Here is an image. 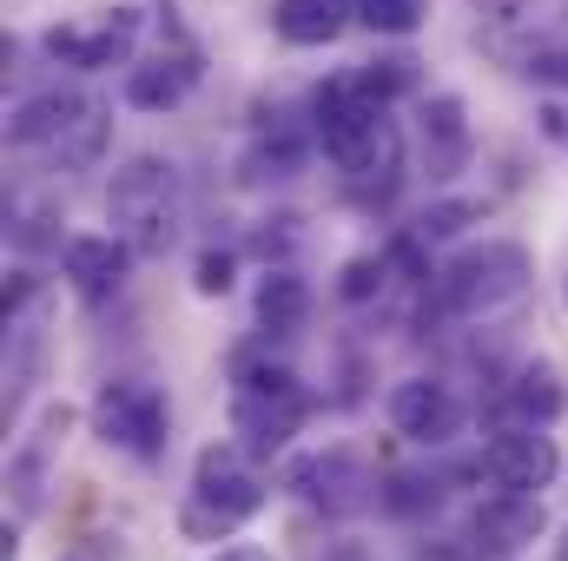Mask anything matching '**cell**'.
Returning <instances> with one entry per match:
<instances>
[{
  "instance_id": "obj_1",
  "label": "cell",
  "mask_w": 568,
  "mask_h": 561,
  "mask_svg": "<svg viewBox=\"0 0 568 561\" xmlns=\"http://www.w3.org/2000/svg\"><path fill=\"white\" fill-rule=\"evenodd\" d=\"M317 140H324V159L371 198H390V185H397V172H404V133H397V120L371 100V93H357V80H337V86H324L317 93Z\"/></svg>"
},
{
  "instance_id": "obj_2",
  "label": "cell",
  "mask_w": 568,
  "mask_h": 561,
  "mask_svg": "<svg viewBox=\"0 0 568 561\" xmlns=\"http://www.w3.org/2000/svg\"><path fill=\"white\" fill-rule=\"evenodd\" d=\"M311 417V397L297 384L291 364H239V384H232V436L245 456H278L284 442L304 429Z\"/></svg>"
},
{
  "instance_id": "obj_3",
  "label": "cell",
  "mask_w": 568,
  "mask_h": 561,
  "mask_svg": "<svg viewBox=\"0 0 568 561\" xmlns=\"http://www.w3.org/2000/svg\"><path fill=\"white\" fill-rule=\"evenodd\" d=\"M258 509H265V482L245 469V456L239 449H205L199 469H192L179 529H185V542H232Z\"/></svg>"
},
{
  "instance_id": "obj_4",
  "label": "cell",
  "mask_w": 568,
  "mask_h": 561,
  "mask_svg": "<svg viewBox=\"0 0 568 561\" xmlns=\"http://www.w3.org/2000/svg\"><path fill=\"white\" fill-rule=\"evenodd\" d=\"M106 218L140 258H159L179 238V172L165 159H152V152L126 159L113 172V185H106Z\"/></svg>"
},
{
  "instance_id": "obj_5",
  "label": "cell",
  "mask_w": 568,
  "mask_h": 561,
  "mask_svg": "<svg viewBox=\"0 0 568 561\" xmlns=\"http://www.w3.org/2000/svg\"><path fill=\"white\" fill-rule=\"evenodd\" d=\"M13 145L20 152H40L47 165H93L100 145H106V113L87 100V93H33L20 113H13Z\"/></svg>"
},
{
  "instance_id": "obj_6",
  "label": "cell",
  "mask_w": 568,
  "mask_h": 561,
  "mask_svg": "<svg viewBox=\"0 0 568 561\" xmlns=\"http://www.w3.org/2000/svg\"><path fill=\"white\" fill-rule=\"evenodd\" d=\"M529 278H536L529 272V252L489 238V245H469V252L449 258V272L436 278V297H443L449 317H496V310L523 304Z\"/></svg>"
},
{
  "instance_id": "obj_7",
  "label": "cell",
  "mask_w": 568,
  "mask_h": 561,
  "mask_svg": "<svg viewBox=\"0 0 568 561\" xmlns=\"http://www.w3.org/2000/svg\"><path fill=\"white\" fill-rule=\"evenodd\" d=\"M87 417H93V436L106 449H120L133 462H152L165 449V397L145 377H106L93 390V410Z\"/></svg>"
},
{
  "instance_id": "obj_8",
  "label": "cell",
  "mask_w": 568,
  "mask_h": 561,
  "mask_svg": "<svg viewBox=\"0 0 568 561\" xmlns=\"http://www.w3.org/2000/svg\"><path fill=\"white\" fill-rule=\"evenodd\" d=\"M140 27H145L140 7H100V13H87V20L47 27L40 47H47V60H60V67L100 73V67H120V60L140 47Z\"/></svg>"
},
{
  "instance_id": "obj_9",
  "label": "cell",
  "mask_w": 568,
  "mask_h": 561,
  "mask_svg": "<svg viewBox=\"0 0 568 561\" xmlns=\"http://www.w3.org/2000/svg\"><path fill=\"white\" fill-rule=\"evenodd\" d=\"M562 456H556V436H542L536 422H516L503 429L489 449H483V476L503 489V496H542L556 482Z\"/></svg>"
},
{
  "instance_id": "obj_10",
  "label": "cell",
  "mask_w": 568,
  "mask_h": 561,
  "mask_svg": "<svg viewBox=\"0 0 568 561\" xmlns=\"http://www.w3.org/2000/svg\"><path fill=\"white\" fill-rule=\"evenodd\" d=\"M384 410H390V429L410 436V442H449V436L463 429V404H456V390L436 384V377H404V384L390 390Z\"/></svg>"
},
{
  "instance_id": "obj_11",
  "label": "cell",
  "mask_w": 568,
  "mask_h": 561,
  "mask_svg": "<svg viewBox=\"0 0 568 561\" xmlns=\"http://www.w3.org/2000/svg\"><path fill=\"white\" fill-rule=\"evenodd\" d=\"M297 489H304V502H317L324 516H357L377 482H371V469H364L357 456L331 449V456H317V462L297 469Z\"/></svg>"
},
{
  "instance_id": "obj_12",
  "label": "cell",
  "mask_w": 568,
  "mask_h": 561,
  "mask_svg": "<svg viewBox=\"0 0 568 561\" xmlns=\"http://www.w3.org/2000/svg\"><path fill=\"white\" fill-rule=\"evenodd\" d=\"M542 522H549V516H542V496H503V489H496V496L469 516V536H476L489 555H516V549H529V542L542 536Z\"/></svg>"
},
{
  "instance_id": "obj_13",
  "label": "cell",
  "mask_w": 568,
  "mask_h": 561,
  "mask_svg": "<svg viewBox=\"0 0 568 561\" xmlns=\"http://www.w3.org/2000/svg\"><path fill=\"white\" fill-rule=\"evenodd\" d=\"M133 258H140V252H133V245L113 232V238H73L60 265H67V284H73L87 304H100V297H113V290L126 284Z\"/></svg>"
},
{
  "instance_id": "obj_14",
  "label": "cell",
  "mask_w": 568,
  "mask_h": 561,
  "mask_svg": "<svg viewBox=\"0 0 568 561\" xmlns=\"http://www.w3.org/2000/svg\"><path fill=\"white\" fill-rule=\"evenodd\" d=\"M192 86H199V60H192V53H159V60H145V67L126 73V106H140V113H172Z\"/></svg>"
},
{
  "instance_id": "obj_15",
  "label": "cell",
  "mask_w": 568,
  "mask_h": 561,
  "mask_svg": "<svg viewBox=\"0 0 568 561\" xmlns=\"http://www.w3.org/2000/svg\"><path fill=\"white\" fill-rule=\"evenodd\" d=\"M351 20H357V0H278L272 7L284 47H331Z\"/></svg>"
},
{
  "instance_id": "obj_16",
  "label": "cell",
  "mask_w": 568,
  "mask_h": 561,
  "mask_svg": "<svg viewBox=\"0 0 568 561\" xmlns=\"http://www.w3.org/2000/svg\"><path fill=\"white\" fill-rule=\"evenodd\" d=\"M424 159H429V178H456L463 159H469V120H463L456 93L424 100Z\"/></svg>"
},
{
  "instance_id": "obj_17",
  "label": "cell",
  "mask_w": 568,
  "mask_h": 561,
  "mask_svg": "<svg viewBox=\"0 0 568 561\" xmlns=\"http://www.w3.org/2000/svg\"><path fill=\"white\" fill-rule=\"evenodd\" d=\"M67 436V404H53L40 429L27 436V449L13 456V469H7V482H13V496H20V509H40V482H47V456H53V442Z\"/></svg>"
},
{
  "instance_id": "obj_18",
  "label": "cell",
  "mask_w": 568,
  "mask_h": 561,
  "mask_svg": "<svg viewBox=\"0 0 568 561\" xmlns=\"http://www.w3.org/2000/svg\"><path fill=\"white\" fill-rule=\"evenodd\" d=\"M252 304H258V324L265 330H297L304 310H311V284L297 278V272H265Z\"/></svg>"
},
{
  "instance_id": "obj_19",
  "label": "cell",
  "mask_w": 568,
  "mask_h": 561,
  "mask_svg": "<svg viewBox=\"0 0 568 561\" xmlns=\"http://www.w3.org/2000/svg\"><path fill=\"white\" fill-rule=\"evenodd\" d=\"M509 410H516V422L549 429L556 410H562V384H556V370H549V364H523L516 384H509Z\"/></svg>"
},
{
  "instance_id": "obj_20",
  "label": "cell",
  "mask_w": 568,
  "mask_h": 561,
  "mask_svg": "<svg viewBox=\"0 0 568 561\" xmlns=\"http://www.w3.org/2000/svg\"><path fill=\"white\" fill-rule=\"evenodd\" d=\"M351 80H357V93H371L377 106H390V100H404V93H417V60H404V53H390V60H371V67H357Z\"/></svg>"
},
{
  "instance_id": "obj_21",
  "label": "cell",
  "mask_w": 568,
  "mask_h": 561,
  "mask_svg": "<svg viewBox=\"0 0 568 561\" xmlns=\"http://www.w3.org/2000/svg\"><path fill=\"white\" fill-rule=\"evenodd\" d=\"M429 13V0H357V20L371 33H417Z\"/></svg>"
},
{
  "instance_id": "obj_22",
  "label": "cell",
  "mask_w": 568,
  "mask_h": 561,
  "mask_svg": "<svg viewBox=\"0 0 568 561\" xmlns=\"http://www.w3.org/2000/svg\"><path fill=\"white\" fill-rule=\"evenodd\" d=\"M384 278H390V258H351L344 278H337V297H344V304H364V297L384 290Z\"/></svg>"
},
{
  "instance_id": "obj_23",
  "label": "cell",
  "mask_w": 568,
  "mask_h": 561,
  "mask_svg": "<svg viewBox=\"0 0 568 561\" xmlns=\"http://www.w3.org/2000/svg\"><path fill=\"white\" fill-rule=\"evenodd\" d=\"M192 284H199V297H225V290H232V258H225V252H205L199 272H192Z\"/></svg>"
},
{
  "instance_id": "obj_24",
  "label": "cell",
  "mask_w": 568,
  "mask_h": 561,
  "mask_svg": "<svg viewBox=\"0 0 568 561\" xmlns=\"http://www.w3.org/2000/svg\"><path fill=\"white\" fill-rule=\"evenodd\" d=\"M463 218H476V205H429L424 225H417V238H449Z\"/></svg>"
},
{
  "instance_id": "obj_25",
  "label": "cell",
  "mask_w": 568,
  "mask_h": 561,
  "mask_svg": "<svg viewBox=\"0 0 568 561\" xmlns=\"http://www.w3.org/2000/svg\"><path fill=\"white\" fill-rule=\"evenodd\" d=\"M60 561H120V555H113V542H100V536H87V542H73V549H67Z\"/></svg>"
},
{
  "instance_id": "obj_26",
  "label": "cell",
  "mask_w": 568,
  "mask_h": 561,
  "mask_svg": "<svg viewBox=\"0 0 568 561\" xmlns=\"http://www.w3.org/2000/svg\"><path fill=\"white\" fill-rule=\"evenodd\" d=\"M219 561H272V555H265V549H225Z\"/></svg>"
},
{
  "instance_id": "obj_27",
  "label": "cell",
  "mask_w": 568,
  "mask_h": 561,
  "mask_svg": "<svg viewBox=\"0 0 568 561\" xmlns=\"http://www.w3.org/2000/svg\"><path fill=\"white\" fill-rule=\"evenodd\" d=\"M556 73H562V80H568V53H562V60H556Z\"/></svg>"
},
{
  "instance_id": "obj_28",
  "label": "cell",
  "mask_w": 568,
  "mask_h": 561,
  "mask_svg": "<svg viewBox=\"0 0 568 561\" xmlns=\"http://www.w3.org/2000/svg\"><path fill=\"white\" fill-rule=\"evenodd\" d=\"M556 561H568V542H562V549H556Z\"/></svg>"
}]
</instances>
